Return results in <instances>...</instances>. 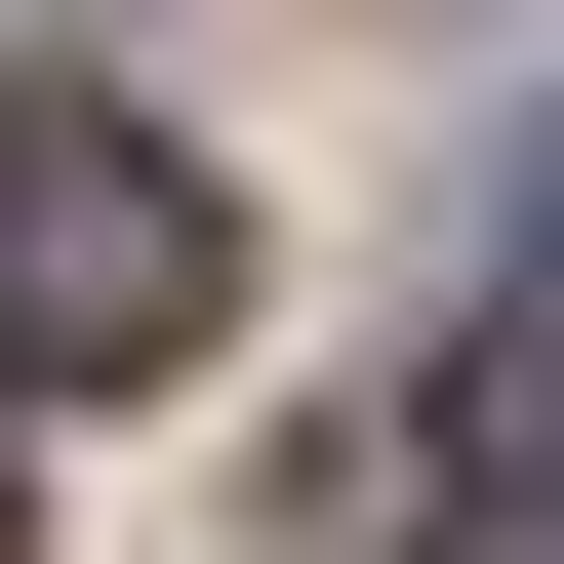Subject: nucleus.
I'll use <instances>...</instances> for the list:
<instances>
[{
  "instance_id": "f257e3e1",
  "label": "nucleus",
  "mask_w": 564,
  "mask_h": 564,
  "mask_svg": "<svg viewBox=\"0 0 564 564\" xmlns=\"http://www.w3.org/2000/svg\"><path fill=\"white\" fill-rule=\"evenodd\" d=\"M202 323H242V202L121 82H0V403H162Z\"/></svg>"
},
{
  "instance_id": "f03ea898",
  "label": "nucleus",
  "mask_w": 564,
  "mask_h": 564,
  "mask_svg": "<svg viewBox=\"0 0 564 564\" xmlns=\"http://www.w3.org/2000/svg\"><path fill=\"white\" fill-rule=\"evenodd\" d=\"M403 564H564V484H444V524H403Z\"/></svg>"
}]
</instances>
